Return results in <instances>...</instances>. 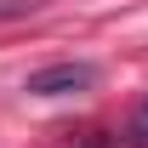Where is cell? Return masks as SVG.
Wrapping results in <instances>:
<instances>
[{
    "label": "cell",
    "mask_w": 148,
    "mask_h": 148,
    "mask_svg": "<svg viewBox=\"0 0 148 148\" xmlns=\"http://www.w3.org/2000/svg\"><path fill=\"white\" fill-rule=\"evenodd\" d=\"M91 86H97L91 63H51V69H34L23 80L29 97H74V91H91Z\"/></svg>",
    "instance_id": "cell-1"
},
{
    "label": "cell",
    "mask_w": 148,
    "mask_h": 148,
    "mask_svg": "<svg viewBox=\"0 0 148 148\" xmlns=\"http://www.w3.org/2000/svg\"><path fill=\"white\" fill-rule=\"evenodd\" d=\"M125 148H148V103L137 108V120H131V137H125Z\"/></svg>",
    "instance_id": "cell-2"
},
{
    "label": "cell",
    "mask_w": 148,
    "mask_h": 148,
    "mask_svg": "<svg viewBox=\"0 0 148 148\" xmlns=\"http://www.w3.org/2000/svg\"><path fill=\"white\" fill-rule=\"evenodd\" d=\"M34 12V0H0V23H12V17H29Z\"/></svg>",
    "instance_id": "cell-3"
}]
</instances>
